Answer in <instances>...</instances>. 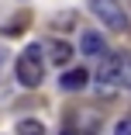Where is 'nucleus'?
Here are the masks:
<instances>
[{"label":"nucleus","mask_w":131,"mask_h":135,"mask_svg":"<svg viewBox=\"0 0 131 135\" xmlns=\"http://www.w3.org/2000/svg\"><path fill=\"white\" fill-rule=\"evenodd\" d=\"M14 73H17V80L24 87H38L41 83V76H45V66H41V45H28L17 56V62H14Z\"/></svg>","instance_id":"nucleus-2"},{"label":"nucleus","mask_w":131,"mask_h":135,"mask_svg":"<svg viewBox=\"0 0 131 135\" xmlns=\"http://www.w3.org/2000/svg\"><path fill=\"white\" fill-rule=\"evenodd\" d=\"M86 80H90L86 69H72V73H62V76H59V87H62V90H83Z\"/></svg>","instance_id":"nucleus-5"},{"label":"nucleus","mask_w":131,"mask_h":135,"mask_svg":"<svg viewBox=\"0 0 131 135\" xmlns=\"http://www.w3.org/2000/svg\"><path fill=\"white\" fill-rule=\"evenodd\" d=\"M128 76H131V56L124 52H107L97 66V83L114 87V83H128Z\"/></svg>","instance_id":"nucleus-1"},{"label":"nucleus","mask_w":131,"mask_h":135,"mask_svg":"<svg viewBox=\"0 0 131 135\" xmlns=\"http://www.w3.org/2000/svg\"><path fill=\"white\" fill-rule=\"evenodd\" d=\"M45 52H48V59L55 62V66H69V62H72V45H66V42H59V38L45 42Z\"/></svg>","instance_id":"nucleus-4"},{"label":"nucleus","mask_w":131,"mask_h":135,"mask_svg":"<svg viewBox=\"0 0 131 135\" xmlns=\"http://www.w3.org/2000/svg\"><path fill=\"white\" fill-rule=\"evenodd\" d=\"M17 135H45V125L38 118H21L17 121Z\"/></svg>","instance_id":"nucleus-8"},{"label":"nucleus","mask_w":131,"mask_h":135,"mask_svg":"<svg viewBox=\"0 0 131 135\" xmlns=\"http://www.w3.org/2000/svg\"><path fill=\"white\" fill-rule=\"evenodd\" d=\"M114 135H131V118H124V121H117V128H114Z\"/></svg>","instance_id":"nucleus-9"},{"label":"nucleus","mask_w":131,"mask_h":135,"mask_svg":"<svg viewBox=\"0 0 131 135\" xmlns=\"http://www.w3.org/2000/svg\"><path fill=\"white\" fill-rule=\"evenodd\" d=\"M80 49L86 52V56H100V52H103V35H97V31H86V35L80 38Z\"/></svg>","instance_id":"nucleus-6"},{"label":"nucleus","mask_w":131,"mask_h":135,"mask_svg":"<svg viewBox=\"0 0 131 135\" xmlns=\"http://www.w3.org/2000/svg\"><path fill=\"white\" fill-rule=\"evenodd\" d=\"M90 11L107 24V28H114V31H124L128 28V14L121 7V0H90Z\"/></svg>","instance_id":"nucleus-3"},{"label":"nucleus","mask_w":131,"mask_h":135,"mask_svg":"<svg viewBox=\"0 0 131 135\" xmlns=\"http://www.w3.org/2000/svg\"><path fill=\"white\" fill-rule=\"evenodd\" d=\"M100 125H103V118H97L93 111H83V114H80V121H76V128H80L83 135H97V132H100Z\"/></svg>","instance_id":"nucleus-7"},{"label":"nucleus","mask_w":131,"mask_h":135,"mask_svg":"<svg viewBox=\"0 0 131 135\" xmlns=\"http://www.w3.org/2000/svg\"><path fill=\"white\" fill-rule=\"evenodd\" d=\"M62 135H83V132H80V128H72V132H69V128H66V132H62Z\"/></svg>","instance_id":"nucleus-10"}]
</instances>
